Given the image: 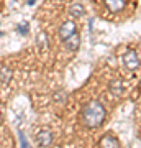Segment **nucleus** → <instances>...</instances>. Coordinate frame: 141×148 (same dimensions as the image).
I'll use <instances>...</instances> for the list:
<instances>
[{"label": "nucleus", "instance_id": "nucleus-1", "mask_svg": "<svg viewBox=\"0 0 141 148\" xmlns=\"http://www.w3.org/2000/svg\"><path fill=\"white\" fill-rule=\"evenodd\" d=\"M105 117H107V110L102 102L99 101H90L84 106L82 112H80V120L87 128H99L104 125Z\"/></svg>", "mask_w": 141, "mask_h": 148}, {"label": "nucleus", "instance_id": "nucleus-2", "mask_svg": "<svg viewBox=\"0 0 141 148\" xmlns=\"http://www.w3.org/2000/svg\"><path fill=\"white\" fill-rule=\"evenodd\" d=\"M121 61H123V66H125L128 71H136V69L140 68V56L136 53L135 49H126L123 56H121Z\"/></svg>", "mask_w": 141, "mask_h": 148}, {"label": "nucleus", "instance_id": "nucleus-3", "mask_svg": "<svg viewBox=\"0 0 141 148\" xmlns=\"http://www.w3.org/2000/svg\"><path fill=\"white\" fill-rule=\"evenodd\" d=\"M74 33H77V28H76V23L74 21H64L63 25H61V28H59V40L61 41H66L69 36H72Z\"/></svg>", "mask_w": 141, "mask_h": 148}, {"label": "nucleus", "instance_id": "nucleus-4", "mask_svg": "<svg viewBox=\"0 0 141 148\" xmlns=\"http://www.w3.org/2000/svg\"><path fill=\"white\" fill-rule=\"evenodd\" d=\"M104 3L112 13H118V12H121L125 8L126 0H104Z\"/></svg>", "mask_w": 141, "mask_h": 148}, {"label": "nucleus", "instance_id": "nucleus-5", "mask_svg": "<svg viewBox=\"0 0 141 148\" xmlns=\"http://www.w3.org/2000/svg\"><path fill=\"white\" fill-rule=\"evenodd\" d=\"M36 142L40 147H49L52 143V133L49 130H41L36 135Z\"/></svg>", "mask_w": 141, "mask_h": 148}, {"label": "nucleus", "instance_id": "nucleus-6", "mask_svg": "<svg viewBox=\"0 0 141 148\" xmlns=\"http://www.w3.org/2000/svg\"><path fill=\"white\" fill-rule=\"evenodd\" d=\"M66 48H67L69 51H77L79 46H80V36H79V33H74L72 36H69L66 41H64Z\"/></svg>", "mask_w": 141, "mask_h": 148}, {"label": "nucleus", "instance_id": "nucleus-7", "mask_svg": "<svg viewBox=\"0 0 141 148\" xmlns=\"http://www.w3.org/2000/svg\"><path fill=\"white\" fill-rule=\"evenodd\" d=\"M99 145H100V147H113V148H118V147H120V142H118V138H115L113 135L107 133V135H104V137H102V140H100Z\"/></svg>", "mask_w": 141, "mask_h": 148}, {"label": "nucleus", "instance_id": "nucleus-8", "mask_svg": "<svg viewBox=\"0 0 141 148\" xmlns=\"http://www.w3.org/2000/svg\"><path fill=\"white\" fill-rule=\"evenodd\" d=\"M69 13H71L74 18H80V16L85 13V8H84L82 3L76 2V3H72V5H71V8H69Z\"/></svg>", "mask_w": 141, "mask_h": 148}, {"label": "nucleus", "instance_id": "nucleus-9", "mask_svg": "<svg viewBox=\"0 0 141 148\" xmlns=\"http://www.w3.org/2000/svg\"><path fill=\"white\" fill-rule=\"evenodd\" d=\"M12 76H13V71L10 68H0V84H8L12 79Z\"/></svg>", "mask_w": 141, "mask_h": 148}, {"label": "nucleus", "instance_id": "nucleus-10", "mask_svg": "<svg viewBox=\"0 0 141 148\" xmlns=\"http://www.w3.org/2000/svg\"><path fill=\"white\" fill-rule=\"evenodd\" d=\"M110 92L112 94H115V95H121L123 94V84H121L118 79H113V81H110Z\"/></svg>", "mask_w": 141, "mask_h": 148}, {"label": "nucleus", "instance_id": "nucleus-11", "mask_svg": "<svg viewBox=\"0 0 141 148\" xmlns=\"http://www.w3.org/2000/svg\"><path fill=\"white\" fill-rule=\"evenodd\" d=\"M36 43H38V46L41 48V49H46V48L49 46V43H48V35H46V33H44V32H40V33H38Z\"/></svg>", "mask_w": 141, "mask_h": 148}, {"label": "nucleus", "instance_id": "nucleus-12", "mask_svg": "<svg viewBox=\"0 0 141 148\" xmlns=\"http://www.w3.org/2000/svg\"><path fill=\"white\" fill-rule=\"evenodd\" d=\"M16 32L20 33V35H23V36H25V35H28V32H30V30H28V23H26V21L20 23V25L16 27Z\"/></svg>", "mask_w": 141, "mask_h": 148}, {"label": "nucleus", "instance_id": "nucleus-13", "mask_svg": "<svg viewBox=\"0 0 141 148\" xmlns=\"http://www.w3.org/2000/svg\"><path fill=\"white\" fill-rule=\"evenodd\" d=\"M66 92H63V90H59V92H56V95H54V101L56 102H64L66 101Z\"/></svg>", "mask_w": 141, "mask_h": 148}, {"label": "nucleus", "instance_id": "nucleus-14", "mask_svg": "<svg viewBox=\"0 0 141 148\" xmlns=\"http://www.w3.org/2000/svg\"><path fill=\"white\" fill-rule=\"evenodd\" d=\"M18 135H20L21 147H28V142H26V138H25V135H23V132H18Z\"/></svg>", "mask_w": 141, "mask_h": 148}, {"label": "nucleus", "instance_id": "nucleus-15", "mask_svg": "<svg viewBox=\"0 0 141 148\" xmlns=\"http://www.w3.org/2000/svg\"><path fill=\"white\" fill-rule=\"evenodd\" d=\"M35 2H36V0H28L26 3H28V5H35Z\"/></svg>", "mask_w": 141, "mask_h": 148}, {"label": "nucleus", "instance_id": "nucleus-16", "mask_svg": "<svg viewBox=\"0 0 141 148\" xmlns=\"http://www.w3.org/2000/svg\"><path fill=\"white\" fill-rule=\"evenodd\" d=\"M2 35H3V32H0V36H2Z\"/></svg>", "mask_w": 141, "mask_h": 148}]
</instances>
